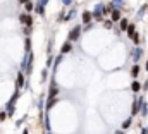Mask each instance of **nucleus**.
I'll return each mask as SVG.
<instances>
[{
  "label": "nucleus",
  "mask_w": 148,
  "mask_h": 134,
  "mask_svg": "<svg viewBox=\"0 0 148 134\" xmlns=\"http://www.w3.org/2000/svg\"><path fill=\"white\" fill-rule=\"evenodd\" d=\"M131 40H133V43H134L136 46H140V41H141V38H140V34H138V33L134 34V36H133Z\"/></svg>",
  "instance_id": "nucleus-24"
},
{
  "label": "nucleus",
  "mask_w": 148,
  "mask_h": 134,
  "mask_svg": "<svg viewBox=\"0 0 148 134\" xmlns=\"http://www.w3.org/2000/svg\"><path fill=\"white\" fill-rule=\"evenodd\" d=\"M91 16H93L95 21L103 23V19H105V3H97L95 9L91 10Z\"/></svg>",
  "instance_id": "nucleus-1"
},
{
  "label": "nucleus",
  "mask_w": 148,
  "mask_h": 134,
  "mask_svg": "<svg viewBox=\"0 0 148 134\" xmlns=\"http://www.w3.org/2000/svg\"><path fill=\"white\" fill-rule=\"evenodd\" d=\"M141 90H145V91H148V81L145 83V84H141Z\"/></svg>",
  "instance_id": "nucleus-34"
},
{
  "label": "nucleus",
  "mask_w": 148,
  "mask_h": 134,
  "mask_svg": "<svg viewBox=\"0 0 148 134\" xmlns=\"http://www.w3.org/2000/svg\"><path fill=\"white\" fill-rule=\"evenodd\" d=\"M140 134H148V133H147V129L143 127V129H141V133H140Z\"/></svg>",
  "instance_id": "nucleus-37"
},
{
  "label": "nucleus",
  "mask_w": 148,
  "mask_h": 134,
  "mask_svg": "<svg viewBox=\"0 0 148 134\" xmlns=\"http://www.w3.org/2000/svg\"><path fill=\"white\" fill-rule=\"evenodd\" d=\"M112 2H114V3H115V7H117V9H119V7H121V3H122V2H124V0H112Z\"/></svg>",
  "instance_id": "nucleus-32"
},
{
  "label": "nucleus",
  "mask_w": 148,
  "mask_h": 134,
  "mask_svg": "<svg viewBox=\"0 0 148 134\" xmlns=\"http://www.w3.org/2000/svg\"><path fill=\"white\" fill-rule=\"evenodd\" d=\"M93 21V16H91V10H83V14H81V23L86 26V24H90Z\"/></svg>",
  "instance_id": "nucleus-8"
},
{
  "label": "nucleus",
  "mask_w": 148,
  "mask_h": 134,
  "mask_svg": "<svg viewBox=\"0 0 148 134\" xmlns=\"http://www.w3.org/2000/svg\"><path fill=\"white\" fill-rule=\"evenodd\" d=\"M24 7H26V12H33V10H35V3H33L31 0H29L28 3H24Z\"/></svg>",
  "instance_id": "nucleus-20"
},
{
  "label": "nucleus",
  "mask_w": 148,
  "mask_h": 134,
  "mask_svg": "<svg viewBox=\"0 0 148 134\" xmlns=\"http://www.w3.org/2000/svg\"><path fill=\"white\" fill-rule=\"evenodd\" d=\"M145 12H148V3H143V5H141V9L136 12V19H143Z\"/></svg>",
  "instance_id": "nucleus-12"
},
{
  "label": "nucleus",
  "mask_w": 148,
  "mask_h": 134,
  "mask_svg": "<svg viewBox=\"0 0 148 134\" xmlns=\"http://www.w3.org/2000/svg\"><path fill=\"white\" fill-rule=\"evenodd\" d=\"M19 23L24 24L26 28H31V26H33V17H31L29 14H21V16H19Z\"/></svg>",
  "instance_id": "nucleus-6"
},
{
  "label": "nucleus",
  "mask_w": 148,
  "mask_h": 134,
  "mask_svg": "<svg viewBox=\"0 0 148 134\" xmlns=\"http://www.w3.org/2000/svg\"><path fill=\"white\" fill-rule=\"evenodd\" d=\"M131 91H133V93H138V91H141V84H140L136 79L131 83Z\"/></svg>",
  "instance_id": "nucleus-16"
},
{
  "label": "nucleus",
  "mask_w": 148,
  "mask_h": 134,
  "mask_svg": "<svg viewBox=\"0 0 148 134\" xmlns=\"http://www.w3.org/2000/svg\"><path fill=\"white\" fill-rule=\"evenodd\" d=\"M74 16H76V9H71L67 14H64V17H60V21H71Z\"/></svg>",
  "instance_id": "nucleus-14"
},
{
  "label": "nucleus",
  "mask_w": 148,
  "mask_h": 134,
  "mask_svg": "<svg viewBox=\"0 0 148 134\" xmlns=\"http://www.w3.org/2000/svg\"><path fill=\"white\" fill-rule=\"evenodd\" d=\"M114 134H124V131H122V129H117V131H115Z\"/></svg>",
  "instance_id": "nucleus-36"
},
{
  "label": "nucleus",
  "mask_w": 148,
  "mask_h": 134,
  "mask_svg": "<svg viewBox=\"0 0 148 134\" xmlns=\"http://www.w3.org/2000/svg\"><path fill=\"white\" fill-rule=\"evenodd\" d=\"M69 52H73V43H69V41L66 40L64 45L60 46V55H66V53H69Z\"/></svg>",
  "instance_id": "nucleus-10"
},
{
  "label": "nucleus",
  "mask_w": 148,
  "mask_h": 134,
  "mask_svg": "<svg viewBox=\"0 0 148 134\" xmlns=\"http://www.w3.org/2000/svg\"><path fill=\"white\" fill-rule=\"evenodd\" d=\"M23 134H29V131H28V129H24V131H23Z\"/></svg>",
  "instance_id": "nucleus-38"
},
{
  "label": "nucleus",
  "mask_w": 148,
  "mask_h": 134,
  "mask_svg": "<svg viewBox=\"0 0 148 134\" xmlns=\"http://www.w3.org/2000/svg\"><path fill=\"white\" fill-rule=\"evenodd\" d=\"M62 5L64 7H69V5H73V0H62Z\"/></svg>",
  "instance_id": "nucleus-29"
},
{
  "label": "nucleus",
  "mask_w": 148,
  "mask_h": 134,
  "mask_svg": "<svg viewBox=\"0 0 148 134\" xmlns=\"http://www.w3.org/2000/svg\"><path fill=\"white\" fill-rule=\"evenodd\" d=\"M143 103H145V98H143V96H136V98L133 100V105H131V117H136V115L140 113Z\"/></svg>",
  "instance_id": "nucleus-3"
},
{
  "label": "nucleus",
  "mask_w": 148,
  "mask_h": 134,
  "mask_svg": "<svg viewBox=\"0 0 148 134\" xmlns=\"http://www.w3.org/2000/svg\"><path fill=\"white\" fill-rule=\"evenodd\" d=\"M24 50H26V53L31 52V38H26V41H24Z\"/></svg>",
  "instance_id": "nucleus-19"
},
{
  "label": "nucleus",
  "mask_w": 148,
  "mask_h": 134,
  "mask_svg": "<svg viewBox=\"0 0 148 134\" xmlns=\"http://www.w3.org/2000/svg\"><path fill=\"white\" fill-rule=\"evenodd\" d=\"M24 120H26V117H23V119H19V120H17V122H16V126H17V127H19V126H21V124H23V122H24Z\"/></svg>",
  "instance_id": "nucleus-33"
},
{
  "label": "nucleus",
  "mask_w": 148,
  "mask_h": 134,
  "mask_svg": "<svg viewBox=\"0 0 148 134\" xmlns=\"http://www.w3.org/2000/svg\"><path fill=\"white\" fill-rule=\"evenodd\" d=\"M126 33H127L129 38H133V36L136 34V28H134V24H129V26H127V29H126Z\"/></svg>",
  "instance_id": "nucleus-18"
},
{
  "label": "nucleus",
  "mask_w": 148,
  "mask_h": 134,
  "mask_svg": "<svg viewBox=\"0 0 148 134\" xmlns=\"http://www.w3.org/2000/svg\"><path fill=\"white\" fill-rule=\"evenodd\" d=\"M140 72H141V67L138 66V64H134V66L131 67V70H129V74H131V77H133V81L140 76Z\"/></svg>",
  "instance_id": "nucleus-11"
},
{
  "label": "nucleus",
  "mask_w": 148,
  "mask_h": 134,
  "mask_svg": "<svg viewBox=\"0 0 148 134\" xmlns=\"http://www.w3.org/2000/svg\"><path fill=\"white\" fill-rule=\"evenodd\" d=\"M143 48L141 46H134L133 48V52H131V59H133V62L134 64H138V60H141V57H143Z\"/></svg>",
  "instance_id": "nucleus-5"
},
{
  "label": "nucleus",
  "mask_w": 148,
  "mask_h": 134,
  "mask_svg": "<svg viewBox=\"0 0 148 134\" xmlns=\"http://www.w3.org/2000/svg\"><path fill=\"white\" fill-rule=\"evenodd\" d=\"M26 86V79H24V72L19 70L17 72V77H16V91H21L23 88Z\"/></svg>",
  "instance_id": "nucleus-4"
},
{
  "label": "nucleus",
  "mask_w": 148,
  "mask_h": 134,
  "mask_svg": "<svg viewBox=\"0 0 148 134\" xmlns=\"http://www.w3.org/2000/svg\"><path fill=\"white\" fill-rule=\"evenodd\" d=\"M52 64H53V57L48 55V59H47V67H52Z\"/></svg>",
  "instance_id": "nucleus-27"
},
{
  "label": "nucleus",
  "mask_w": 148,
  "mask_h": 134,
  "mask_svg": "<svg viewBox=\"0 0 148 134\" xmlns=\"http://www.w3.org/2000/svg\"><path fill=\"white\" fill-rule=\"evenodd\" d=\"M117 7H115V3L114 2H109V3H105V16H109L112 14V10H115Z\"/></svg>",
  "instance_id": "nucleus-15"
},
{
  "label": "nucleus",
  "mask_w": 148,
  "mask_h": 134,
  "mask_svg": "<svg viewBox=\"0 0 148 134\" xmlns=\"http://www.w3.org/2000/svg\"><path fill=\"white\" fill-rule=\"evenodd\" d=\"M145 69H147V70H148V60H147V64H145Z\"/></svg>",
  "instance_id": "nucleus-39"
},
{
  "label": "nucleus",
  "mask_w": 148,
  "mask_h": 134,
  "mask_svg": "<svg viewBox=\"0 0 148 134\" xmlns=\"http://www.w3.org/2000/svg\"><path fill=\"white\" fill-rule=\"evenodd\" d=\"M47 77H48V69H43L41 70V81H47Z\"/></svg>",
  "instance_id": "nucleus-25"
},
{
  "label": "nucleus",
  "mask_w": 148,
  "mask_h": 134,
  "mask_svg": "<svg viewBox=\"0 0 148 134\" xmlns=\"http://www.w3.org/2000/svg\"><path fill=\"white\" fill-rule=\"evenodd\" d=\"M48 2H50V0H38V2H36V5H41V7H45V5H47Z\"/></svg>",
  "instance_id": "nucleus-28"
},
{
  "label": "nucleus",
  "mask_w": 148,
  "mask_h": 134,
  "mask_svg": "<svg viewBox=\"0 0 148 134\" xmlns=\"http://www.w3.org/2000/svg\"><path fill=\"white\" fill-rule=\"evenodd\" d=\"M35 12L40 14V16H45V7H41V5H35Z\"/></svg>",
  "instance_id": "nucleus-22"
},
{
  "label": "nucleus",
  "mask_w": 148,
  "mask_h": 134,
  "mask_svg": "<svg viewBox=\"0 0 148 134\" xmlns=\"http://www.w3.org/2000/svg\"><path fill=\"white\" fill-rule=\"evenodd\" d=\"M91 29H93V23H90V24H86V26L83 28V31H84V33H88V31H91Z\"/></svg>",
  "instance_id": "nucleus-26"
},
{
  "label": "nucleus",
  "mask_w": 148,
  "mask_h": 134,
  "mask_svg": "<svg viewBox=\"0 0 148 134\" xmlns=\"http://www.w3.org/2000/svg\"><path fill=\"white\" fill-rule=\"evenodd\" d=\"M121 19H122V12H121V9L112 10V14H110V21L112 23H119Z\"/></svg>",
  "instance_id": "nucleus-9"
},
{
  "label": "nucleus",
  "mask_w": 148,
  "mask_h": 134,
  "mask_svg": "<svg viewBox=\"0 0 148 134\" xmlns=\"http://www.w3.org/2000/svg\"><path fill=\"white\" fill-rule=\"evenodd\" d=\"M7 119V112H0V120H5Z\"/></svg>",
  "instance_id": "nucleus-31"
},
{
  "label": "nucleus",
  "mask_w": 148,
  "mask_h": 134,
  "mask_svg": "<svg viewBox=\"0 0 148 134\" xmlns=\"http://www.w3.org/2000/svg\"><path fill=\"white\" fill-rule=\"evenodd\" d=\"M57 93H59V84L55 83V79H52L48 88V98H57Z\"/></svg>",
  "instance_id": "nucleus-7"
},
{
  "label": "nucleus",
  "mask_w": 148,
  "mask_h": 134,
  "mask_svg": "<svg viewBox=\"0 0 148 134\" xmlns=\"http://www.w3.org/2000/svg\"><path fill=\"white\" fill-rule=\"evenodd\" d=\"M131 124H133V117H127L126 120H122V131L129 129V127H131Z\"/></svg>",
  "instance_id": "nucleus-17"
},
{
  "label": "nucleus",
  "mask_w": 148,
  "mask_h": 134,
  "mask_svg": "<svg viewBox=\"0 0 148 134\" xmlns=\"http://www.w3.org/2000/svg\"><path fill=\"white\" fill-rule=\"evenodd\" d=\"M17 2H19V5H24V3H28L29 0H17Z\"/></svg>",
  "instance_id": "nucleus-35"
},
{
  "label": "nucleus",
  "mask_w": 148,
  "mask_h": 134,
  "mask_svg": "<svg viewBox=\"0 0 148 134\" xmlns=\"http://www.w3.org/2000/svg\"><path fill=\"white\" fill-rule=\"evenodd\" d=\"M127 26H129V21H127L126 17H122V19L119 21V33H121V31H126Z\"/></svg>",
  "instance_id": "nucleus-13"
},
{
  "label": "nucleus",
  "mask_w": 148,
  "mask_h": 134,
  "mask_svg": "<svg viewBox=\"0 0 148 134\" xmlns=\"http://www.w3.org/2000/svg\"><path fill=\"white\" fill-rule=\"evenodd\" d=\"M23 31H24V34H26V38H29V34H31V28H24Z\"/></svg>",
  "instance_id": "nucleus-30"
},
{
  "label": "nucleus",
  "mask_w": 148,
  "mask_h": 134,
  "mask_svg": "<svg viewBox=\"0 0 148 134\" xmlns=\"http://www.w3.org/2000/svg\"><path fill=\"white\" fill-rule=\"evenodd\" d=\"M140 113H141V117H147V115H148V105H147V103H143V105H141Z\"/></svg>",
  "instance_id": "nucleus-21"
},
{
  "label": "nucleus",
  "mask_w": 148,
  "mask_h": 134,
  "mask_svg": "<svg viewBox=\"0 0 148 134\" xmlns=\"http://www.w3.org/2000/svg\"><path fill=\"white\" fill-rule=\"evenodd\" d=\"M145 129H147V133H148V126H147V127H145Z\"/></svg>",
  "instance_id": "nucleus-40"
},
{
  "label": "nucleus",
  "mask_w": 148,
  "mask_h": 134,
  "mask_svg": "<svg viewBox=\"0 0 148 134\" xmlns=\"http://www.w3.org/2000/svg\"><path fill=\"white\" fill-rule=\"evenodd\" d=\"M81 31H83V28H81V24H77V26H74L73 29L67 33V41L69 43H76L79 38H81Z\"/></svg>",
  "instance_id": "nucleus-2"
},
{
  "label": "nucleus",
  "mask_w": 148,
  "mask_h": 134,
  "mask_svg": "<svg viewBox=\"0 0 148 134\" xmlns=\"http://www.w3.org/2000/svg\"><path fill=\"white\" fill-rule=\"evenodd\" d=\"M112 26H114V23H112L110 19H103V28L105 29H112Z\"/></svg>",
  "instance_id": "nucleus-23"
}]
</instances>
